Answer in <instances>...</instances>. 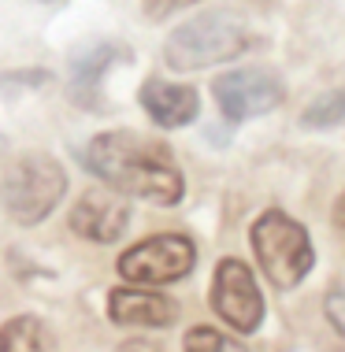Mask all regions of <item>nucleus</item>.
Listing matches in <instances>:
<instances>
[{
    "label": "nucleus",
    "instance_id": "1",
    "mask_svg": "<svg viewBox=\"0 0 345 352\" xmlns=\"http://www.w3.org/2000/svg\"><path fill=\"white\" fill-rule=\"evenodd\" d=\"M85 170L123 197L175 208L186 197V178L171 148L138 130H104L85 145Z\"/></svg>",
    "mask_w": 345,
    "mask_h": 352
},
{
    "label": "nucleus",
    "instance_id": "2",
    "mask_svg": "<svg viewBox=\"0 0 345 352\" xmlns=\"http://www.w3.org/2000/svg\"><path fill=\"white\" fill-rule=\"evenodd\" d=\"M67 197V170L52 152H23L0 175V208L15 226L45 223Z\"/></svg>",
    "mask_w": 345,
    "mask_h": 352
},
{
    "label": "nucleus",
    "instance_id": "3",
    "mask_svg": "<svg viewBox=\"0 0 345 352\" xmlns=\"http://www.w3.org/2000/svg\"><path fill=\"white\" fill-rule=\"evenodd\" d=\"M253 49V30L242 19L227 15V12H208L194 15L186 23H178L164 41V60L171 71H205L216 63L238 60L242 52Z\"/></svg>",
    "mask_w": 345,
    "mask_h": 352
},
{
    "label": "nucleus",
    "instance_id": "4",
    "mask_svg": "<svg viewBox=\"0 0 345 352\" xmlns=\"http://www.w3.org/2000/svg\"><path fill=\"white\" fill-rule=\"evenodd\" d=\"M249 245H253V256L267 274V282H275L279 289L301 285L315 267V249L304 223H297L282 208H267L256 215V223L249 226Z\"/></svg>",
    "mask_w": 345,
    "mask_h": 352
},
{
    "label": "nucleus",
    "instance_id": "5",
    "mask_svg": "<svg viewBox=\"0 0 345 352\" xmlns=\"http://www.w3.org/2000/svg\"><path fill=\"white\" fill-rule=\"evenodd\" d=\"M194 267H197V245L186 234H152L145 241L130 245L115 260V271L138 285L182 282Z\"/></svg>",
    "mask_w": 345,
    "mask_h": 352
},
{
    "label": "nucleus",
    "instance_id": "6",
    "mask_svg": "<svg viewBox=\"0 0 345 352\" xmlns=\"http://www.w3.org/2000/svg\"><path fill=\"white\" fill-rule=\"evenodd\" d=\"M208 304L238 334H256L264 322V293L242 260H219L212 289H208Z\"/></svg>",
    "mask_w": 345,
    "mask_h": 352
},
{
    "label": "nucleus",
    "instance_id": "7",
    "mask_svg": "<svg viewBox=\"0 0 345 352\" xmlns=\"http://www.w3.org/2000/svg\"><path fill=\"white\" fill-rule=\"evenodd\" d=\"M212 97L230 122H249V119L271 116L286 100V85L275 71H264V67L227 71L212 82Z\"/></svg>",
    "mask_w": 345,
    "mask_h": 352
},
{
    "label": "nucleus",
    "instance_id": "8",
    "mask_svg": "<svg viewBox=\"0 0 345 352\" xmlns=\"http://www.w3.org/2000/svg\"><path fill=\"white\" fill-rule=\"evenodd\" d=\"M71 230L85 237V241L93 245H112L119 241L123 234H127L130 226V204L123 193H115V189H90V193H82L79 201L71 208Z\"/></svg>",
    "mask_w": 345,
    "mask_h": 352
},
{
    "label": "nucleus",
    "instance_id": "9",
    "mask_svg": "<svg viewBox=\"0 0 345 352\" xmlns=\"http://www.w3.org/2000/svg\"><path fill=\"white\" fill-rule=\"evenodd\" d=\"M115 63H130V49L119 41H97L71 60L67 71V93L82 111H108V100L101 97V85Z\"/></svg>",
    "mask_w": 345,
    "mask_h": 352
},
{
    "label": "nucleus",
    "instance_id": "10",
    "mask_svg": "<svg viewBox=\"0 0 345 352\" xmlns=\"http://www.w3.org/2000/svg\"><path fill=\"white\" fill-rule=\"evenodd\" d=\"M108 319L115 327L167 330L178 322V300H171L156 285H119L108 293Z\"/></svg>",
    "mask_w": 345,
    "mask_h": 352
},
{
    "label": "nucleus",
    "instance_id": "11",
    "mask_svg": "<svg viewBox=\"0 0 345 352\" xmlns=\"http://www.w3.org/2000/svg\"><path fill=\"white\" fill-rule=\"evenodd\" d=\"M138 104L160 130H182L200 116V97L194 85H178L167 78H145L138 89Z\"/></svg>",
    "mask_w": 345,
    "mask_h": 352
},
{
    "label": "nucleus",
    "instance_id": "12",
    "mask_svg": "<svg viewBox=\"0 0 345 352\" xmlns=\"http://www.w3.org/2000/svg\"><path fill=\"white\" fill-rule=\"evenodd\" d=\"M0 352H60V341L45 319L15 316L0 322Z\"/></svg>",
    "mask_w": 345,
    "mask_h": 352
},
{
    "label": "nucleus",
    "instance_id": "13",
    "mask_svg": "<svg viewBox=\"0 0 345 352\" xmlns=\"http://www.w3.org/2000/svg\"><path fill=\"white\" fill-rule=\"evenodd\" d=\"M301 126L304 130L345 126V85H342V89H331V93H320V97L301 111Z\"/></svg>",
    "mask_w": 345,
    "mask_h": 352
},
{
    "label": "nucleus",
    "instance_id": "14",
    "mask_svg": "<svg viewBox=\"0 0 345 352\" xmlns=\"http://www.w3.org/2000/svg\"><path fill=\"white\" fill-rule=\"evenodd\" d=\"M182 352H249L245 341L223 334L216 327H189L186 341H182Z\"/></svg>",
    "mask_w": 345,
    "mask_h": 352
},
{
    "label": "nucleus",
    "instance_id": "15",
    "mask_svg": "<svg viewBox=\"0 0 345 352\" xmlns=\"http://www.w3.org/2000/svg\"><path fill=\"white\" fill-rule=\"evenodd\" d=\"M323 311H327V322L345 338V285H334V289L323 297Z\"/></svg>",
    "mask_w": 345,
    "mask_h": 352
},
{
    "label": "nucleus",
    "instance_id": "16",
    "mask_svg": "<svg viewBox=\"0 0 345 352\" xmlns=\"http://www.w3.org/2000/svg\"><path fill=\"white\" fill-rule=\"evenodd\" d=\"M197 4V0H141V8H145V19H167L182 12V8Z\"/></svg>",
    "mask_w": 345,
    "mask_h": 352
},
{
    "label": "nucleus",
    "instance_id": "17",
    "mask_svg": "<svg viewBox=\"0 0 345 352\" xmlns=\"http://www.w3.org/2000/svg\"><path fill=\"white\" fill-rule=\"evenodd\" d=\"M334 223H338V230L345 234V193L338 197V204H334Z\"/></svg>",
    "mask_w": 345,
    "mask_h": 352
},
{
    "label": "nucleus",
    "instance_id": "18",
    "mask_svg": "<svg viewBox=\"0 0 345 352\" xmlns=\"http://www.w3.org/2000/svg\"><path fill=\"white\" fill-rule=\"evenodd\" d=\"M4 167H8V141L0 134V175H4Z\"/></svg>",
    "mask_w": 345,
    "mask_h": 352
},
{
    "label": "nucleus",
    "instance_id": "19",
    "mask_svg": "<svg viewBox=\"0 0 345 352\" xmlns=\"http://www.w3.org/2000/svg\"><path fill=\"white\" fill-rule=\"evenodd\" d=\"M41 4H63V0H41Z\"/></svg>",
    "mask_w": 345,
    "mask_h": 352
},
{
    "label": "nucleus",
    "instance_id": "20",
    "mask_svg": "<svg viewBox=\"0 0 345 352\" xmlns=\"http://www.w3.org/2000/svg\"><path fill=\"white\" fill-rule=\"evenodd\" d=\"M130 352H145V349H130Z\"/></svg>",
    "mask_w": 345,
    "mask_h": 352
}]
</instances>
